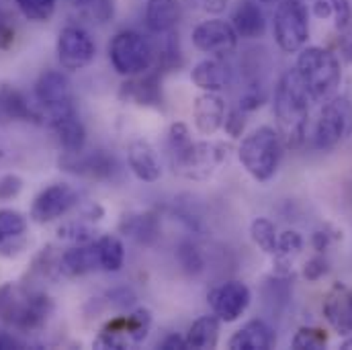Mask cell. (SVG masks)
<instances>
[{
    "instance_id": "cell-1",
    "label": "cell",
    "mask_w": 352,
    "mask_h": 350,
    "mask_svg": "<svg viewBox=\"0 0 352 350\" xmlns=\"http://www.w3.org/2000/svg\"><path fill=\"white\" fill-rule=\"evenodd\" d=\"M311 98L301 85L295 68L287 70L274 90V117L278 135L289 148H297L307 133Z\"/></svg>"
},
{
    "instance_id": "cell-2",
    "label": "cell",
    "mask_w": 352,
    "mask_h": 350,
    "mask_svg": "<svg viewBox=\"0 0 352 350\" xmlns=\"http://www.w3.org/2000/svg\"><path fill=\"white\" fill-rule=\"evenodd\" d=\"M54 314V301L37 289L6 283L0 287V320L16 332H33L45 326Z\"/></svg>"
},
{
    "instance_id": "cell-3",
    "label": "cell",
    "mask_w": 352,
    "mask_h": 350,
    "mask_svg": "<svg viewBox=\"0 0 352 350\" xmlns=\"http://www.w3.org/2000/svg\"><path fill=\"white\" fill-rule=\"evenodd\" d=\"M295 72L307 90L311 102L330 100L342 83V70L338 58L330 50L318 45L301 50L295 64Z\"/></svg>"
},
{
    "instance_id": "cell-4",
    "label": "cell",
    "mask_w": 352,
    "mask_h": 350,
    "mask_svg": "<svg viewBox=\"0 0 352 350\" xmlns=\"http://www.w3.org/2000/svg\"><path fill=\"white\" fill-rule=\"evenodd\" d=\"M238 156L246 173L254 180L268 182L278 171L283 158V140L276 129L263 125L242 140Z\"/></svg>"
},
{
    "instance_id": "cell-5",
    "label": "cell",
    "mask_w": 352,
    "mask_h": 350,
    "mask_svg": "<svg viewBox=\"0 0 352 350\" xmlns=\"http://www.w3.org/2000/svg\"><path fill=\"white\" fill-rule=\"evenodd\" d=\"M109 60L117 74L131 78L152 70V66L158 60V52L146 35L127 29V31H119L111 39Z\"/></svg>"
},
{
    "instance_id": "cell-6",
    "label": "cell",
    "mask_w": 352,
    "mask_h": 350,
    "mask_svg": "<svg viewBox=\"0 0 352 350\" xmlns=\"http://www.w3.org/2000/svg\"><path fill=\"white\" fill-rule=\"evenodd\" d=\"M170 156V166L186 180H207L228 160V146L221 142H188Z\"/></svg>"
},
{
    "instance_id": "cell-7",
    "label": "cell",
    "mask_w": 352,
    "mask_h": 350,
    "mask_svg": "<svg viewBox=\"0 0 352 350\" xmlns=\"http://www.w3.org/2000/svg\"><path fill=\"white\" fill-rule=\"evenodd\" d=\"M272 33L285 54L301 52L309 39V14L301 0H280L274 10Z\"/></svg>"
},
{
    "instance_id": "cell-8",
    "label": "cell",
    "mask_w": 352,
    "mask_h": 350,
    "mask_svg": "<svg viewBox=\"0 0 352 350\" xmlns=\"http://www.w3.org/2000/svg\"><path fill=\"white\" fill-rule=\"evenodd\" d=\"M152 328V311L146 307H138L127 316H119L111 320L94 338V349L123 350L135 347L146 340Z\"/></svg>"
},
{
    "instance_id": "cell-9",
    "label": "cell",
    "mask_w": 352,
    "mask_h": 350,
    "mask_svg": "<svg viewBox=\"0 0 352 350\" xmlns=\"http://www.w3.org/2000/svg\"><path fill=\"white\" fill-rule=\"evenodd\" d=\"M35 98L43 111L41 119L47 125L76 113L72 85H70L68 76L58 70H47L39 76V80L35 85Z\"/></svg>"
},
{
    "instance_id": "cell-10",
    "label": "cell",
    "mask_w": 352,
    "mask_h": 350,
    "mask_svg": "<svg viewBox=\"0 0 352 350\" xmlns=\"http://www.w3.org/2000/svg\"><path fill=\"white\" fill-rule=\"evenodd\" d=\"M352 133V102L344 96H332L326 100L316 131L314 146L318 150H332Z\"/></svg>"
},
{
    "instance_id": "cell-11",
    "label": "cell",
    "mask_w": 352,
    "mask_h": 350,
    "mask_svg": "<svg viewBox=\"0 0 352 350\" xmlns=\"http://www.w3.org/2000/svg\"><path fill=\"white\" fill-rule=\"evenodd\" d=\"M80 195L78 190L68 182H56L47 188H43L33 205H31V219L35 223H50L60 219L62 215L70 213L74 207H78Z\"/></svg>"
},
{
    "instance_id": "cell-12",
    "label": "cell",
    "mask_w": 352,
    "mask_h": 350,
    "mask_svg": "<svg viewBox=\"0 0 352 350\" xmlns=\"http://www.w3.org/2000/svg\"><path fill=\"white\" fill-rule=\"evenodd\" d=\"M190 37H192V45L199 52L209 54L211 58H221V60L236 52L238 39H240L232 23L223 19H209V21L199 23L192 29Z\"/></svg>"
},
{
    "instance_id": "cell-13",
    "label": "cell",
    "mask_w": 352,
    "mask_h": 350,
    "mask_svg": "<svg viewBox=\"0 0 352 350\" xmlns=\"http://www.w3.org/2000/svg\"><path fill=\"white\" fill-rule=\"evenodd\" d=\"M56 50H58V60H60L62 68H66L70 72L87 68L96 54V45H94L90 33L78 25H68L60 31Z\"/></svg>"
},
{
    "instance_id": "cell-14",
    "label": "cell",
    "mask_w": 352,
    "mask_h": 350,
    "mask_svg": "<svg viewBox=\"0 0 352 350\" xmlns=\"http://www.w3.org/2000/svg\"><path fill=\"white\" fill-rule=\"evenodd\" d=\"M250 299H252L250 289L242 281H228V283L215 287L207 295V301H209L213 314L226 324L236 322L248 309Z\"/></svg>"
},
{
    "instance_id": "cell-15",
    "label": "cell",
    "mask_w": 352,
    "mask_h": 350,
    "mask_svg": "<svg viewBox=\"0 0 352 350\" xmlns=\"http://www.w3.org/2000/svg\"><path fill=\"white\" fill-rule=\"evenodd\" d=\"M60 166L66 173L90 178V180H111L117 173L115 158L102 150L88 152V154H85V150L78 154H66L64 158H60Z\"/></svg>"
},
{
    "instance_id": "cell-16",
    "label": "cell",
    "mask_w": 352,
    "mask_h": 350,
    "mask_svg": "<svg viewBox=\"0 0 352 350\" xmlns=\"http://www.w3.org/2000/svg\"><path fill=\"white\" fill-rule=\"evenodd\" d=\"M27 240V217L16 209H0V256H19L25 250Z\"/></svg>"
},
{
    "instance_id": "cell-17",
    "label": "cell",
    "mask_w": 352,
    "mask_h": 350,
    "mask_svg": "<svg viewBox=\"0 0 352 350\" xmlns=\"http://www.w3.org/2000/svg\"><path fill=\"white\" fill-rule=\"evenodd\" d=\"M195 127L203 135H213L223 127L226 121V100L217 92H203L192 105Z\"/></svg>"
},
{
    "instance_id": "cell-18",
    "label": "cell",
    "mask_w": 352,
    "mask_h": 350,
    "mask_svg": "<svg viewBox=\"0 0 352 350\" xmlns=\"http://www.w3.org/2000/svg\"><path fill=\"white\" fill-rule=\"evenodd\" d=\"M123 100H131L142 107H160L162 105V88H160V72H144L131 76L119 90Z\"/></svg>"
},
{
    "instance_id": "cell-19",
    "label": "cell",
    "mask_w": 352,
    "mask_h": 350,
    "mask_svg": "<svg viewBox=\"0 0 352 350\" xmlns=\"http://www.w3.org/2000/svg\"><path fill=\"white\" fill-rule=\"evenodd\" d=\"M119 232L133 240L140 246H154L160 238V219L146 211V213H125L119 221Z\"/></svg>"
},
{
    "instance_id": "cell-20",
    "label": "cell",
    "mask_w": 352,
    "mask_h": 350,
    "mask_svg": "<svg viewBox=\"0 0 352 350\" xmlns=\"http://www.w3.org/2000/svg\"><path fill=\"white\" fill-rule=\"evenodd\" d=\"M98 268H100V263H98L96 240L88 242V244H74L58 261V272L68 276V278L85 276V274L92 272V270H98Z\"/></svg>"
},
{
    "instance_id": "cell-21",
    "label": "cell",
    "mask_w": 352,
    "mask_h": 350,
    "mask_svg": "<svg viewBox=\"0 0 352 350\" xmlns=\"http://www.w3.org/2000/svg\"><path fill=\"white\" fill-rule=\"evenodd\" d=\"M127 164L131 173L144 182H156L162 176V166L154 146L146 140H133L127 146Z\"/></svg>"
},
{
    "instance_id": "cell-22",
    "label": "cell",
    "mask_w": 352,
    "mask_h": 350,
    "mask_svg": "<svg viewBox=\"0 0 352 350\" xmlns=\"http://www.w3.org/2000/svg\"><path fill=\"white\" fill-rule=\"evenodd\" d=\"M324 318L342 336L352 332V293L342 285H336L324 301Z\"/></svg>"
},
{
    "instance_id": "cell-23",
    "label": "cell",
    "mask_w": 352,
    "mask_h": 350,
    "mask_svg": "<svg viewBox=\"0 0 352 350\" xmlns=\"http://www.w3.org/2000/svg\"><path fill=\"white\" fill-rule=\"evenodd\" d=\"M274 344H276V334L264 320L248 322L228 342L232 350H270Z\"/></svg>"
},
{
    "instance_id": "cell-24",
    "label": "cell",
    "mask_w": 352,
    "mask_h": 350,
    "mask_svg": "<svg viewBox=\"0 0 352 350\" xmlns=\"http://www.w3.org/2000/svg\"><path fill=\"white\" fill-rule=\"evenodd\" d=\"M232 27L242 39H258L266 31V19L256 0H240L234 14Z\"/></svg>"
},
{
    "instance_id": "cell-25",
    "label": "cell",
    "mask_w": 352,
    "mask_h": 350,
    "mask_svg": "<svg viewBox=\"0 0 352 350\" xmlns=\"http://www.w3.org/2000/svg\"><path fill=\"white\" fill-rule=\"evenodd\" d=\"M190 78L195 87H199L205 92H219L226 87H230L232 70L228 64L221 62V58H207V60H201L192 68Z\"/></svg>"
},
{
    "instance_id": "cell-26",
    "label": "cell",
    "mask_w": 352,
    "mask_h": 350,
    "mask_svg": "<svg viewBox=\"0 0 352 350\" xmlns=\"http://www.w3.org/2000/svg\"><path fill=\"white\" fill-rule=\"evenodd\" d=\"M180 21L178 0H148L146 2V25L156 35H170Z\"/></svg>"
},
{
    "instance_id": "cell-27",
    "label": "cell",
    "mask_w": 352,
    "mask_h": 350,
    "mask_svg": "<svg viewBox=\"0 0 352 350\" xmlns=\"http://www.w3.org/2000/svg\"><path fill=\"white\" fill-rule=\"evenodd\" d=\"M60 142V146L64 148L66 154H78L85 150L87 146V129L82 125V121L78 119V113H72L56 123L50 125Z\"/></svg>"
},
{
    "instance_id": "cell-28",
    "label": "cell",
    "mask_w": 352,
    "mask_h": 350,
    "mask_svg": "<svg viewBox=\"0 0 352 350\" xmlns=\"http://www.w3.org/2000/svg\"><path fill=\"white\" fill-rule=\"evenodd\" d=\"M219 324H221V320L217 316L199 318L186 334V349H215L219 342Z\"/></svg>"
},
{
    "instance_id": "cell-29",
    "label": "cell",
    "mask_w": 352,
    "mask_h": 350,
    "mask_svg": "<svg viewBox=\"0 0 352 350\" xmlns=\"http://www.w3.org/2000/svg\"><path fill=\"white\" fill-rule=\"evenodd\" d=\"M0 111L4 115H8L10 119H19V121H37V119H41L31 109V105L27 102L23 92H19L16 88L8 87V85L0 88Z\"/></svg>"
},
{
    "instance_id": "cell-30",
    "label": "cell",
    "mask_w": 352,
    "mask_h": 350,
    "mask_svg": "<svg viewBox=\"0 0 352 350\" xmlns=\"http://www.w3.org/2000/svg\"><path fill=\"white\" fill-rule=\"evenodd\" d=\"M96 248H98V263L100 270L104 272H117L125 263V248L123 242L117 236L104 234L96 238Z\"/></svg>"
},
{
    "instance_id": "cell-31",
    "label": "cell",
    "mask_w": 352,
    "mask_h": 350,
    "mask_svg": "<svg viewBox=\"0 0 352 350\" xmlns=\"http://www.w3.org/2000/svg\"><path fill=\"white\" fill-rule=\"evenodd\" d=\"M250 236L254 240V244L263 250L264 254L274 256L276 248H278V234L276 228L270 219L266 217H256L250 226Z\"/></svg>"
},
{
    "instance_id": "cell-32",
    "label": "cell",
    "mask_w": 352,
    "mask_h": 350,
    "mask_svg": "<svg viewBox=\"0 0 352 350\" xmlns=\"http://www.w3.org/2000/svg\"><path fill=\"white\" fill-rule=\"evenodd\" d=\"M58 236L66 242H72V244H88V242L96 240V230H94L92 221H88L85 217H78V219H72V221L60 226Z\"/></svg>"
},
{
    "instance_id": "cell-33",
    "label": "cell",
    "mask_w": 352,
    "mask_h": 350,
    "mask_svg": "<svg viewBox=\"0 0 352 350\" xmlns=\"http://www.w3.org/2000/svg\"><path fill=\"white\" fill-rule=\"evenodd\" d=\"M176 261L180 264V268L190 274V276H197L205 270V259H203V252L199 250L197 244H192L190 240H182L178 246H176Z\"/></svg>"
},
{
    "instance_id": "cell-34",
    "label": "cell",
    "mask_w": 352,
    "mask_h": 350,
    "mask_svg": "<svg viewBox=\"0 0 352 350\" xmlns=\"http://www.w3.org/2000/svg\"><path fill=\"white\" fill-rule=\"evenodd\" d=\"M66 2L82 10L96 23H107L115 14V0H66Z\"/></svg>"
},
{
    "instance_id": "cell-35",
    "label": "cell",
    "mask_w": 352,
    "mask_h": 350,
    "mask_svg": "<svg viewBox=\"0 0 352 350\" xmlns=\"http://www.w3.org/2000/svg\"><path fill=\"white\" fill-rule=\"evenodd\" d=\"M25 19L35 23H45L54 17L58 0H14Z\"/></svg>"
},
{
    "instance_id": "cell-36",
    "label": "cell",
    "mask_w": 352,
    "mask_h": 350,
    "mask_svg": "<svg viewBox=\"0 0 352 350\" xmlns=\"http://www.w3.org/2000/svg\"><path fill=\"white\" fill-rule=\"evenodd\" d=\"M326 342H328V336H326L324 330H320V328H305V326H303V328L297 330V334H295L291 347L297 350H320L326 347Z\"/></svg>"
},
{
    "instance_id": "cell-37",
    "label": "cell",
    "mask_w": 352,
    "mask_h": 350,
    "mask_svg": "<svg viewBox=\"0 0 352 350\" xmlns=\"http://www.w3.org/2000/svg\"><path fill=\"white\" fill-rule=\"evenodd\" d=\"M332 2V17L336 29H346L352 21V4L351 0H330Z\"/></svg>"
},
{
    "instance_id": "cell-38",
    "label": "cell",
    "mask_w": 352,
    "mask_h": 350,
    "mask_svg": "<svg viewBox=\"0 0 352 350\" xmlns=\"http://www.w3.org/2000/svg\"><path fill=\"white\" fill-rule=\"evenodd\" d=\"M14 37H16L14 23H12L10 14H8L6 10H2V8H0V50H8V47H12Z\"/></svg>"
},
{
    "instance_id": "cell-39",
    "label": "cell",
    "mask_w": 352,
    "mask_h": 350,
    "mask_svg": "<svg viewBox=\"0 0 352 350\" xmlns=\"http://www.w3.org/2000/svg\"><path fill=\"white\" fill-rule=\"evenodd\" d=\"M23 190V178L16 175H4L0 178V203L14 199Z\"/></svg>"
},
{
    "instance_id": "cell-40",
    "label": "cell",
    "mask_w": 352,
    "mask_h": 350,
    "mask_svg": "<svg viewBox=\"0 0 352 350\" xmlns=\"http://www.w3.org/2000/svg\"><path fill=\"white\" fill-rule=\"evenodd\" d=\"M328 263H326V259H322V256H316V259H311V261H307V264L303 266V276L309 281V283H316V281H320V278H324L326 274H328Z\"/></svg>"
},
{
    "instance_id": "cell-41",
    "label": "cell",
    "mask_w": 352,
    "mask_h": 350,
    "mask_svg": "<svg viewBox=\"0 0 352 350\" xmlns=\"http://www.w3.org/2000/svg\"><path fill=\"white\" fill-rule=\"evenodd\" d=\"M107 297H109V303H111V305H115V307H119V309L131 307V305L135 303V295H133V291H131V289H127V287L113 289V291H109V293H107Z\"/></svg>"
},
{
    "instance_id": "cell-42",
    "label": "cell",
    "mask_w": 352,
    "mask_h": 350,
    "mask_svg": "<svg viewBox=\"0 0 352 350\" xmlns=\"http://www.w3.org/2000/svg\"><path fill=\"white\" fill-rule=\"evenodd\" d=\"M244 111L242 109H236V111H232L230 115L226 113V121H223V127H226V131L232 135V138H238V135H242V131H244V125H246V119H244Z\"/></svg>"
},
{
    "instance_id": "cell-43",
    "label": "cell",
    "mask_w": 352,
    "mask_h": 350,
    "mask_svg": "<svg viewBox=\"0 0 352 350\" xmlns=\"http://www.w3.org/2000/svg\"><path fill=\"white\" fill-rule=\"evenodd\" d=\"M338 238H342V234L340 232H336V230H318L314 236H311V246L318 250V252H324V250H328V246L332 244V242H336Z\"/></svg>"
},
{
    "instance_id": "cell-44",
    "label": "cell",
    "mask_w": 352,
    "mask_h": 350,
    "mask_svg": "<svg viewBox=\"0 0 352 350\" xmlns=\"http://www.w3.org/2000/svg\"><path fill=\"white\" fill-rule=\"evenodd\" d=\"M195 2L209 14H219L228 6V0H195Z\"/></svg>"
},
{
    "instance_id": "cell-45",
    "label": "cell",
    "mask_w": 352,
    "mask_h": 350,
    "mask_svg": "<svg viewBox=\"0 0 352 350\" xmlns=\"http://www.w3.org/2000/svg\"><path fill=\"white\" fill-rule=\"evenodd\" d=\"M162 349L164 350H184L186 349V338L178 336V334H170L164 338L162 342Z\"/></svg>"
},
{
    "instance_id": "cell-46",
    "label": "cell",
    "mask_w": 352,
    "mask_h": 350,
    "mask_svg": "<svg viewBox=\"0 0 352 350\" xmlns=\"http://www.w3.org/2000/svg\"><path fill=\"white\" fill-rule=\"evenodd\" d=\"M314 14L318 19H328L332 17V2L330 0H316L314 2Z\"/></svg>"
},
{
    "instance_id": "cell-47",
    "label": "cell",
    "mask_w": 352,
    "mask_h": 350,
    "mask_svg": "<svg viewBox=\"0 0 352 350\" xmlns=\"http://www.w3.org/2000/svg\"><path fill=\"white\" fill-rule=\"evenodd\" d=\"M10 344L14 347V344H16V340H14V338L10 340V338H8L6 334H2V332H0V349H8Z\"/></svg>"
},
{
    "instance_id": "cell-48",
    "label": "cell",
    "mask_w": 352,
    "mask_h": 350,
    "mask_svg": "<svg viewBox=\"0 0 352 350\" xmlns=\"http://www.w3.org/2000/svg\"><path fill=\"white\" fill-rule=\"evenodd\" d=\"M340 349H342V350H352V338H349V340H344Z\"/></svg>"
},
{
    "instance_id": "cell-49",
    "label": "cell",
    "mask_w": 352,
    "mask_h": 350,
    "mask_svg": "<svg viewBox=\"0 0 352 350\" xmlns=\"http://www.w3.org/2000/svg\"><path fill=\"white\" fill-rule=\"evenodd\" d=\"M258 2H263V4H276V2H280V0H258Z\"/></svg>"
},
{
    "instance_id": "cell-50",
    "label": "cell",
    "mask_w": 352,
    "mask_h": 350,
    "mask_svg": "<svg viewBox=\"0 0 352 350\" xmlns=\"http://www.w3.org/2000/svg\"><path fill=\"white\" fill-rule=\"evenodd\" d=\"M2 156H4V152H2V146H0V160H2Z\"/></svg>"
},
{
    "instance_id": "cell-51",
    "label": "cell",
    "mask_w": 352,
    "mask_h": 350,
    "mask_svg": "<svg viewBox=\"0 0 352 350\" xmlns=\"http://www.w3.org/2000/svg\"><path fill=\"white\" fill-rule=\"evenodd\" d=\"M351 293H352V291H351Z\"/></svg>"
}]
</instances>
